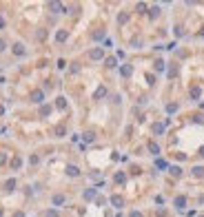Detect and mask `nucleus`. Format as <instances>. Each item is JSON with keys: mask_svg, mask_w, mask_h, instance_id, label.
Here are the masks:
<instances>
[{"mask_svg": "<svg viewBox=\"0 0 204 217\" xmlns=\"http://www.w3.org/2000/svg\"><path fill=\"white\" fill-rule=\"evenodd\" d=\"M111 204H113L115 208H122V206H124V200H122L120 195H113V197H111Z\"/></svg>", "mask_w": 204, "mask_h": 217, "instance_id": "obj_1", "label": "nucleus"}, {"mask_svg": "<svg viewBox=\"0 0 204 217\" xmlns=\"http://www.w3.org/2000/svg\"><path fill=\"white\" fill-rule=\"evenodd\" d=\"M89 55H91V60H102V58H104V51H102V49H93Z\"/></svg>", "mask_w": 204, "mask_h": 217, "instance_id": "obj_2", "label": "nucleus"}, {"mask_svg": "<svg viewBox=\"0 0 204 217\" xmlns=\"http://www.w3.org/2000/svg\"><path fill=\"white\" fill-rule=\"evenodd\" d=\"M51 202H53V206H62V204H64V195H60V193H55V195L51 197Z\"/></svg>", "mask_w": 204, "mask_h": 217, "instance_id": "obj_3", "label": "nucleus"}, {"mask_svg": "<svg viewBox=\"0 0 204 217\" xmlns=\"http://www.w3.org/2000/svg\"><path fill=\"white\" fill-rule=\"evenodd\" d=\"M175 206H178V208H184V206H187V197H184V195H178V197H175V202H173Z\"/></svg>", "mask_w": 204, "mask_h": 217, "instance_id": "obj_4", "label": "nucleus"}, {"mask_svg": "<svg viewBox=\"0 0 204 217\" xmlns=\"http://www.w3.org/2000/svg\"><path fill=\"white\" fill-rule=\"evenodd\" d=\"M67 175L69 177H78L80 175V168L78 166H67Z\"/></svg>", "mask_w": 204, "mask_h": 217, "instance_id": "obj_5", "label": "nucleus"}, {"mask_svg": "<svg viewBox=\"0 0 204 217\" xmlns=\"http://www.w3.org/2000/svg\"><path fill=\"white\" fill-rule=\"evenodd\" d=\"M31 100H33V102H42V100H44V93H42V91H33Z\"/></svg>", "mask_w": 204, "mask_h": 217, "instance_id": "obj_6", "label": "nucleus"}, {"mask_svg": "<svg viewBox=\"0 0 204 217\" xmlns=\"http://www.w3.org/2000/svg\"><path fill=\"white\" fill-rule=\"evenodd\" d=\"M67 36H69V33L62 29V31H58V33H55V40H58V42H64V40H67Z\"/></svg>", "mask_w": 204, "mask_h": 217, "instance_id": "obj_7", "label": "nucleus"}, {"mask_svg": "<svg viewBox=\"0 0 204 217\" xmlns=\"http://www.w3.org/2000/svg\"><path fill=\"white\" fill-rule=\"evenodd\" d=\"M13 53H16V55H22V53H25V47H22L20 42H16V44H13Z\"/></svg>", "mask_w": 204, "mask_h": 217, "instance_id": "obj_8", "label": "nucleus"}, {"mask_svg": "<svg viewBox=\"0 0 204 217\" xmlns=\"http://www.w3.org/2000/svg\"><path fill=\"white\" fill-rule=\"evenodd\" d=\"M200 95H202V89H200V87H193V89H191V98H193V100H198Z\"/></svg>", "mask_w": 204, "mask_h": 217, "instance_id": "obj_9", "label": "nucleus"}, {"mask_svg": "<svg viewBox=\"0 0 204 217\" xmlns=\"http://www.w3.org/2000/svg\"><path fill=\"white\" fill-rule=\"evenodd\" d=\"M120 73H122V75H124V78H129V75H131V73H133V69H131V67H129V64H124V67H122V69H120Z\"/></svg>", "mask_w": 204, "mask_h": 217, "instance_id": "obj_10", "label": "nucleus"}, {"mask_svg": "<svg viewBox=\"0 0 204 217\" xmlns=\"http://www.w3.org/2000/svg\"><path fill=\"white\" fill-rule=\"evenodd\" d=\"M193 177H204V166H195V168H193Z\"/></svg>", "mask_w": 204, "mask_h": 217, "instance_id": "obj_11", "label": "nucleus"}, {"mask_svg": "<svg viewBox=\"0 0 204 217\" xmlns=\"http://www.w3.org/2000/svg\"><path fill=\"white\" fill-rule=\"evenodd\" d=\"M49 7L53 9V11H55V13H58V11H64V5H60V2H51Z\"/></svg>", "mask_w": 204, "mask_h": 217, "instance_id": "obj_12", "label": "nucleus"}, {"mask_svg": "<svg viewBox=\"0 0 204 217\" xmlns=\"http://www.w3.org/2000/svg\"><path fill=\"white\" fill-rule=\"evenodd\" d=\"M153 133L155 135H162L164 133V124H153Z\"/></svg>", "mask_w": 204, "mask_h": 217, "instance_id": "obj_13", "label": "nucleus"}, {"mask_svg": "<svg viewBox=\"0 0 204 217\" xmlns=\"http://www.w3.org/2000/svg\"><path fill=\"white\" fill-rule=\"evenodd\" d=\"M149 151H151L153 155H157V153H160V146H157L155 142H149Z\"/></svg>", "mask_w": 204, "mask_h": 217, "instance_id": "obj_14", "label": "nucleus"}, {"mask_svg": "<svg viewBox=\"0 0 204 217\" xmlns=\"http://www.w3.org/2000/svg\"><path fill=\"white\" fill-rule=\"evenodd\" d=\"M55 107H58V109H67V100H64V98H58V100H55Z\"/></svg>", "mask_w": 204, "mask_h": 217, "instance_id": "obj_15", "label": "nucleus"}, {"mask_svg": "<svg viewBox=\"0 0 204 217\" xmlns=\"http://www.w3.org/2000/svg\"><path fill=\"white\" fill-rule=\"evenodd\" d=\"M171 175H173V177H180V175H182V168H180V166H171Z\"/></svg>", "mask_w": 204, "mask_h": 217, "instance_id": "obj_16", "label": "nucleus"}, {"mask_svg": "<svg viewBox=\"0 0 204 217\" xmlns=\"http://www.w3.org/2000/svg\"><path fill=\"white\" fill-rule=\"evenodd\" d=\"M149 16L151 18H157V16H160V7H151L149 9Z\"/></svg>", "mask_w": 204, "mask_h": 217, "instance_id": "obj_17", "label": "nucleus"}, {"mask_svg": "<svg viewBox=\"0 0 204 217\" xmlns=\"http://www.w3.org/2000/svg\"><path fill=\"white\" fill-rule=\"evenodd\" d=\"M93 197H96V188H89L85 193V200H93Z\"/></svg>", "mask_w": 204, "mask_h": 217, "instance_id": "obj_18", "label": "nucleus"}, {"mask_svg": "<svg viewBox=\"0 0 204 217\" xmlns=\"http://www.w3.org/2000/svg\"><path fill=\"white\" fill-rule=\"evenodd\" d=\"M127 20H129V13H124V11H122V13L118 16V22H120V24H124Z\"/></svg>", "mask_w": 204, "mask_h": 217, "instance_id": "obj_19", "label": "nucleus"}, {"mask_svg": "<svg viewBox=\"0 0 204 217\" xmlns=\"http://www.w3.org/2000/svg\"><path fill=\"white\" fill-rule=\"evenodd\" d=\"M178 111V104L175 102H171V104H166V113H175Z\"/></svg>", "mask_w": 204, "mask_h": 217, "instance_id": "obj_20", "label": "nucleus"}, {"mask_svg": "<svg viewBox=\"0 0 204 217\" xmlns=\"http://www.w3.org/2000/svg\"><path fill=\"white\" fill-rule=\"evenodd\" d=\"M107 67H109V69H113V67H118V62H115V58H107Z\"/></svg>", "mask_w": 204, "mask_h": 217, "instance_id": "obj_21", "label": "nucleus"}, {"mask_svg": "<svg viewBox=\"0 0 204 217\" xmlns=\"http://www.w3.org/2000/svg\"><path fill=\"white\" fill-rule=\"evenodd\" d=\"M104 95H107V89H104V87H100V89L96 91V98H104Z\"/></svg>", "mask_w": 204, "mask_h": 217, "instance_id": "obj_22", "label": "nucleus"}, {"mask_svg": "<svg viewBox=\"0 0 204 217\" xmlns=\"http://www.w3.org/2000/svg\"><path fill=\"white\" fill-rule=\"evenodd\" d=\"M155 71H164V62H162V60L155 62Z\"/></svg>", "mask_w": 204, "mask_h": 217, "instance_id": "obj_23", "label": "nucleus"}, {"mask_svg": "<svg viewBox=\"0 0 204 217\" xmlns=\"http://www.w3.org/2000/svg\"><path fill=\"white\" fill-rule=\"evenodd\" d=\"M115 182L122 184V182H124V173H115Z\"/></svg>", "mask_w": 204, "mask_h": 217, "instance_id": "obj_24", "label": "nucleus"}, {"mask_svg": "<svg viewBox=\"0 0 204 217\" xmlns=\"http://www.w3.org/2000/svg\"><path fill=\"white\" fill-rule=\"evenodd\" d=\"M49 113H51V107H42L40 109V115H49Z\"/></svg>", "mask_w": 204, "mask_h": 217, "instance_id": "obj_25", "label": "nucleus"}, {"mask_svg": "<svg viewBox=\"0 0 204 217\" xmlns=\"http://www.w3.org/2000/svg\"><path fill=\"white\" fill-rule=\"evenodd\" d=\"M44 217H58V211H53V208H51V211L44 213Z\"/></svg>", "mask_w": 204, "mask_h": 217, "instance_id": "obj_26", "label": "nucleus"}, {"mask_svg": "<svg viewBox=\"0 0 204 217\" xmlns=\"http://www.w3.org/2000/svg\"><path fill=\"white\" fill-rule=\"evenodd\" d=\"M155 164H157V168H166V166H169V164H166V162H164V159H157V162H155Z\"/></svg>", "mask_w": 204, "mask_h": 217, "instance_id": "obj_27", "label": "nucleus"}, {"mask_svg": "<svg viewBox=\"0 0 204 217\" xmlns=\"http://www.w3.org/2000/svg\"><path fill=\"white\" fill-rule=\"evenodd\" d=\"M13 186H16V180H9L7 182V191H13Z\"/></svg>", "mask_w": 204, "mask_h": 217, "instance_id": "obj_28", "label": "nucleus"}, {"mask_svg": "<svg viewBox=\"0 0 204 217\" xmlns=\"http://www.w3.org/2000/svg\"><path fill=\"white\" fill-rule=\"evenodd\" d=\"M138 11H140V13H146V5L140 2V5H138Z\"/></svg>", "mask_w": 204, "mask_h": 217, "instance_id": "obj_29", "label": "nucleus"}, {"mask_svg": "<svg viewBox=\"0 0 204 217\" xmlns=\"http://www.w3.org/2000/svg\"><path fill=\"white\" fill-rule=\"evenodd\" d=\"M85 140H87V142H93L96 135H93V133H85Z\"/></svg>", "mask_w": 204, "mask_h": 217, "instance_id": "obj_30", "label": "nucleus"}, {"mask_svg": "<svg viewBox=\"0 0 204 217\" xmlns=\"http://www.w3.org/2000/svg\"><path fill=\"white\" fill-rule=\"evenodd\" d=\"M131 217H142V213H138V211H133V213H131Z\"/></svg>", "mask_w": 204, "mask_h": 217, "instance_id": "obj_31", "label": "nucleus"}, {"mask_svg": "<svg viewBox=\"0 0 204 217\" xmlns=\"http://www.w3.org/2000/svg\"><path fill=\"white\" fill-rule=\"evenodd\" d=\"M0 51H5V40H0Z\"/></svg>", "mask_w": 204, "mask_h": 217, "instance_id": "obj_32", "label": "nucleus"}, {"mask_svg": "<svg viewBox=\"0 0 204 217\" xmlns=\"http://www.w3.org/2000/svg\"><path fill=\"white\" fill-rule=\"evenodd\" d=\"M13 217H25V213H20V211H18V213H16Z\"/></svg>", "mask_w": 204, "mask_h": 217, "instance_id": "obj_33", "label": "nucleus"}, {"mask_svg": "<svg viewBox=\"0 0 204 217\" xmlns=\"http://www.w3.org/2000/svg\"><path fill=\"white\" fill-rule=\"evenodd\" d=\"M200 155H202V157H204V146H202V151H200Z\"/></svg>", "mask_w": 204, "mask_h": 217, "instance_id": "obj_34", "label": "nucleus"}, {"mask_svg": "<svg viewBox=\"0 0 204 217\" xmlns=\"http://www.w3.org/2000/svg\"><path fill=\"white\" fill-rule=\"evenodd\" d=\"M202 217H204V215H202Z\"/></svg>", "mask_w": 204, "mask_h": 217, "instance_id": "obj_35", "label": "nucleus"}]
</instances>
